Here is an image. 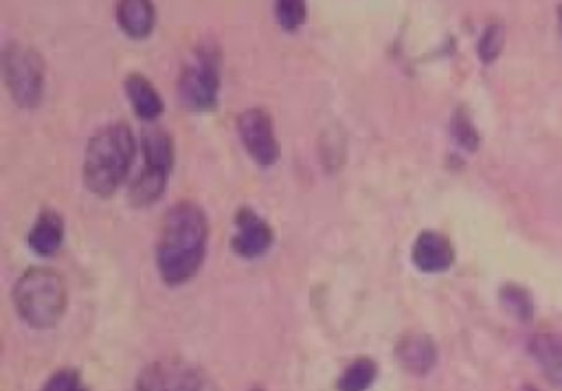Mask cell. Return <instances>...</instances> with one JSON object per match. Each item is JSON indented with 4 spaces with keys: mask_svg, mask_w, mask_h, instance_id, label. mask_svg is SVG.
Returning <instances> with one entry per match:
<instances>
[{
    "mask_svg": "<svg viewBox=\"0 0 562 391\" xmlns=\"http://www.w3.org/2000/svg\"><path fill=\"white\" fill-rule=\"evenodd\" d=\"M209 244V220L200 204L180 200L167 209L156 242V268L167 286H182L200 270Z\"/></svg>",
    "mask_w": 562,
    "mask_h": 391,
    "instance_id": "cell-1",
    "label": "cell"
},
{
    "mask_svg": "<svg viewBox=\"0 0 562 391\" xmlns=\"http://www.w3.org/2000/svg\"><path fill=\"white\" fill-rule=\"evenodd\" d=\"M136 154V138L127 123L99 127L83 152V185L99 198H110L125 180Z\"/></svg>",
    "mask_w": 562,
    "mask_h": 391,
    "instance_id": "cell-2",
    "label": "cell"
},
{
    "mask_svg": "<svg viewBox=\"0 0 562 391\" xmlns=\"http://www.w3.org/2000/svg\"><path fill=\"white\" fill-rule=\"evenodd\" d=\"M68 290L64 279L50 268H29L13 286V305L20 319L35 329H48L66 312Z\"/></svg>",
    "mask_w": 562,
    "mask_h": 391,
    "instance_id": "cell-3",
    "label": "cell"
},
{
    "mask_svg": "<svg viewBox=\"0 0 562 391\" xmlns=\"http://www.w3.org/2000/svg\"><path fill=\"white\" fill-rule=\"evenodd\" d=\"M222 55L215 44L195 46L191 59L178 77L180 103L191 112H213L217 108Z\"/></svg>",
    "mask_w": 562,
    "mask_h": 391,
    "instance_id": "cell-4",
    "label": "cell"
},
{
    "mask_svg": "<svg viewBox=\"0 0 562 391\" xmlns=\"http://www.w3.org/2000/svg\"><path fill=\"white\" fill-rule=\"evenodd\" d=\"M4 83L20 108H35L44 92V59L42 55L20 42L7 44L2 51Z\"/></svg>",
    "mask_w": 562,
    "mask_h": 391,
    "instance_id": "cell-5",
    "label": "cell"
},
{
    "mask_svg": "<svg viewBox=\"0 0 562 391\" xmlns=\"http://www.w3.org/2000/svg\"><path fill=\"white\" fill-rule=\"evenodd\" d=\"M136 391H220L213 376L184 358H158L136 378Z\"/></svg>",
    "mask_w": 562,
    "mask_h": 391,
    "instance_id": "cell-6",
    "label": "cell"
},
{
    "mask_svg": "<svg viewBox=\"0 0 562 391\" xmlns=\"http://www.w3.org/2000/svg\"><path fill=\"white\" fill-rule=\"evenodd\" d=\"M235 125L244 149L259 167H270L279 160V141L274 136V125L268 110L248 108L239 112Z\"/></svg>",
    "mask_w": 562,
    "mask_h": 391,
    "instance_id": "cell-7",
    "label": "cell"
},
{
    "mask_svg": "<svg viewBox=\"0 0 562 391\" xmlns=\"http://www.w3.org/2000/svg\"><path fill=\"white\" fill-rule=\"evenodd\" d=\"M272 226L252 209L239 206L235 213V231L231 237L233 250L244 259H255L272 246Z\"/></svg>",
    "mask_w": 562,
    "mask_h": 391,
    "instance_id": "cell-8",
    "label": "cell"
},
{
    "mask_svg": "<svg viewBox=\"0 0 562 391\" xmlns=\"http://www.w3.org/2000/svg\"><path fill=\"white\" fill-rule=\"evenodd\" d=\"M411 261L422 272H443L454 261V248L450 239L439 231H419L411 246Z\"/></svg>",
    "mask_w": 562,
    "mask_h": 391,
    "instance_id": "cell-9",
    "label": "cell"
},
{
    "mask_svg": "<svg viewBox=\"0 0 562 391\" xmlns=\"http://www.w3.org/2000/svg\"><path fill=\"white\" fill-rule=\"evenodd\" d=\"M395 358L408 373L424 376L437 365V345L428 334L408 332L397 340Z\"/></svg>",
    "mask_w": 562,
    "mask_h": 391,
    "instance_id": "cell-10",
    "label": "cell"
},
{
    "mask_svg": "<svg viewBox=\"0 0 562 391\" xmlns=\"http://www.w3.org/2000/svg\"><path fill=\"white\" fill-rule=\"evenodd\" d=\"M29 248L42 257L55 255L64 242V217L55 209H42L29 231Z\"/></svg>",
    "mask_w": 562,
    "mask_h": 391,
    "instance_id": "cell-11",
    "label": "cell"
},
{
    "mask_svg": "<svg viewBox=\"0 0 562 391\" xmlns=\"http://www.w3.org/2000/svg\"><path fill=\"white\" fill-rule=\"evenodd\" d=\"M125 94L132 103V110L136 112L138 119L143 121H154L162 114L165 110V101L160 97V92L154 88V83L140 75V72H130L123 81Z\"/></svg>",
    "mask_w": 562,
    "mask_h": 391,
    "instance_id": "cell-12",
    "label": "cell"
},
{
    "mask_svg": "<svg viewBox=\"0 0 562 391\" xmlns=\"http://www.w3.org/2000/svg\"><path fill=\"white\" fill-rule=\"evenodd\" d=\"M529 354L547 380L562 391V338L558 334H536L529 340Z\"/></svg>",
    "mask_w": 562,
    "mask_h": 391,
    "instance_id": "cell-13",
    "label": "cell"
},
{
    "mask_svg": "<svg viewBox=\"0 0 562 391\" xmlns=\"http://www.w3.org/2000/svg\"><path fill=\"white\" fill-rule=\"evenodd\" d=\"M116 22L134 40H143L154 31L156 9L149 0H123L116 4Z\"/></svg>",
    "mask_w": 562,
    "mask_h": 391,
    "instance_id": "cell-14",
    "label": "cell"
},
{
    "mask_svg": "<svg viewBox=\"0 0 562 391\" xmlns=\"http://www.w3.org/2000/svg\"><path fill=\"white\" fill-rule=\"evenodd\" d=\"M143 167L171 174L173 167V141L162 127H147L140 136Z\"/></svg>",
    "mask_w": 562,
    "mask_h": 391,
    "instance_id": "cell-15",
    "label": "cell"
},
{
    "mask_svg": "<svg viewBox=\"0 0 562 391\" xmlns=\"http://www.w3.org/2000/svg\"><path fill=\"white\" fill-rule=\"evenodd\" d=\"M167 178H169V174H165V171L143 167V171L132 180V185L127 189L130 204L132 206H149V204H154L165 193Z\"/></svg>",
    "mask_w": 562,
    "mask_h": 391,
    "instance_id": "cell-16",
    "label": "cell"
},
{
    "mask_svg": "<svg viewBox=\"0 0 562 391\" xmlns=\"http://www.w3.org/2000/svg\"><path fill=\"white\" fill-rule=\"evenodd\" d=\"M378 378V362L371 356L353 358L338 376L336 391H367Z\"/></svg>",
    "mask_w": 562,
    "mask_h": 391,
    "instance_id": "cell-17",
    "label": "cell"
},
{
    "mask_svg": "<svg viewBox=\"0 0 562 391\" xmlns=\"http://www.w3.org/2000/svg\"><path fill=\"white\" fill-rule=\"evenodd\" d=\"M501 305L514 314L518 321H531L533 316V299L527 288L516 286V283H505L498 292Z\"/></svg>",
    "mask_w": 562,
    "mask_h": 391,
    "instance_id": "cell-18",
    "label": "cell"
},
{
    "mask_svg": "<svg viewBox=\"0 0 562 391\" xmlns=\"http://www.w3.org/2000/svg\"><path fill=\"white\" fill-rule=\"evenodd\" d=\"M450 136L452 141L465 149V152H476L479 147V132L468 114L465 108H457L450 116Z\"/></svg>",
    "mask_w": 562,
    "mask_h": 391,
    "instance_id": "cell-19",
    "label": "cell"
},
{
    "mask_svg": "<svg viewBox=\"0 0 562 391\" xmlns=\"http://www.w3.org/2000/svg\"><path fill=\"white\" fill-rule=\"evenodd\" d=\"M307 18V4L303 0L274 2V20L285 31H296Z\"/></svg>",
    "mask_w": 562,
    "mask_h": 391,
    "instance_id": "cell-20",
    "label": "cell"
},
{
    "mask_svg": "<svg viewBox=\"0 0 562 391\" xmlns=\"http://www.w3.org/2000/svg\"><path fill=\"white\" fill-rule=\"evenodd\" d=\"M503 42H505V29H503V24H496V22L487 24L485 31H483V35L479 37V48H476L481 62L492 64V62L501 55Z\"/></svg>",
    "mask_w": 562,
    "mask_h": 391,
    "instance_id": "cell-21",
    "label": "cell"
},
{
    "mask_svg": "<svg viewBox=\"0 0 562 391\" xmlns=\"http://www.w3.org/2000/svg\"><path fill=\"white\" fill-rule=\"evenodd\" d=\"M40 391H88V387L83 384L81 373L77 369L66 367L50 373Z\"/></svg>",
    "mask_w": 562,
    "mask_h": 391,
    "instance_id": "cell-22",
    "label": "cell"
},
{
    "mask_svg": "<svg viewBox=\"0 0 562 391\" xmlns=\"http://www.w3.org/2000/svg\"><path fill=\"white\" fill-rule=\"evenodd\" d=\"M248 391H263V389H248Z\"/></svg>",
    "mask_w": 562,
    "mask_h": 391,
    "instance_id": "cell-23",
    "label": "cell"
},
{
    "mask_svg": "<svg viewBox=\"0 0 562 391\" xmlns=\"http://www.w3.org/2000/svg\"><path fill=\"white\" fill-rule=\"evenodd\" d=\"M560 22H562V7H560Z\"/></svg>",
    "mask_w": 562,
    "mask_h": 391,
    "instance_id": "cell-24",
    "label": "cell"
},
{
    "mask_svg": "<svg viewBox=\"0 0 562 391\" xmlns=\"http://www.w3.org/2000/svg\"><path fill=\"white\" fill-rule=\"evenodd\" d=\"M525 391H536V389H525Z\"/></svg>",
    "mask_w": 562,
    "mask_h": 391,
    "instance_id": "cell-25",
    "label": "cell"
}]
</instances>
